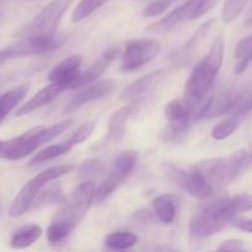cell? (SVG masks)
Returning <instances> with one entry per match:
<instances>
[{
  "label": "cell",
  "instance_id": "obj_24",
  "mask_svg": "<svg viewBox=\"0 0 252 252\" xmlns=\"http://www.w3.org/2000/svg\"><path fill=\"white\" fill-rule=\"evenodd\" d=\"M138 240V236L129 231H113L105 238V245L111 250H128L137 245Z\"/></svg>",
  "mask_w": 252,
  "mask_h": 252
},
{
  "label": "cell",
  "instance_id": "obj_8",
  "mask_svg": "<svg viewBox=\"0 0 252 252\" xmlns=\"http://www.w3.org/2000/svg\"><path fill=\"white\" fill-rule=\"evenodd\" d=\"M65 41V37L61 33L51 36H32L24 37L20 42L12 46L0 49V64L7 61L22 57L41 56L59 48Z\"/></svg>",
  "mask_w": 252,
  "mask_h": 252
},
{
  "label": "cell",
  "instance_id": "obj_20",
  "mask_svg": "<svg viewBox=\"0 0 252 252\" xmlns=\"http://www.w3.org/2000/svg\"><path fill=\"white\" fill-rule=\"evenodd\" d=\"M180 206V197L176 194H162L153 199V209L160 221L170 224L176 218Z\"/></svg>",
  "mask_w": 252,
  "mask_h": 252
},
{
  "label": "cell",
  "instance_id": "obj_3",
  "mask_svg": "<svg viewBox=\"0 0 252 252\" xmlns=\"http://www.w3.org/2000/svg\"><path fill=\"white\" fill-rule=\"evenodd\" d=\"M224 46L225 41L223 36H218L214 39L207 56H204V58L197 63L189 80L186 81L185 96L194 100H201L208 95L223 63Z\"/></svg>",
  "mask_w": 252,
  "mask_h": 252
},
{
  "label": "cell",
  "instance_id": "obj_28",
  "mask_svg": "<svg viewBox=\"0 0 252 252\" xmlns=\"http://www.w3.org/2000/svg\"><path fill=\"white\" fill-rule=\"evenodd\" d=\"M238 127L239 122L236 120H225L212 129V137L216 140H224L230 137Z\"/></svg>",
  "mask_w": 252,
  "mask_h": 252
},
{
  "label": "cell",
  "instance_id": "obj_38",
  "mask_svg": "<svg viewBox=\"0 0 252 252\" xmlns=\"http://www.w3.org/2000/svg\"><path fill=\"white\" fill-rule=\"evenodd\" d=\"M236 226H238V228L240 229V230L252 234V220L239 221V223L236 224Z\"/></svg>",
  "mask_w": 252,
  "mask_h": 252
},
{
  "label": "cell",
  "instance_id": "obj_40",
  "mask_svg": "<svg viewBox=\"0 0 252 252\" xmlns=\"http://www.w3.org/2000/svg\"><path fill=\"white\" fill-rule=\"evenodd\" d=\"M2 15H4V11H2V9H1V7H0V20H1Z\"/></svg>",
  "mask_w": 252,
  "mask_h": 252
},
{
  "label": "cell",
  "instance_id": "obj_32",
  "mask_svg": "<svg viewBox=\"0 0 252 252\" xmlns=\"http://www.w3.org/2000/svg\"><path fill=\"white\" fill-rule=\"evenodd\" d=\"M103 170V164L100 160H88V161L83 162L79 167V174L80 176L84 177H90V176H96V175H100Z\"/></svg>",
  "mask_w": 252,
  "mask_h": 252
},
{
  "label": "cell",
  "instance_id": "obj_11",
  "mask_svg": "<svg viewBox=\"0 0 252 252\" xmlns=\"http://www.w3.org/2000/svg\"><path fill=\"white\" fill-rule=\"evenodd\" d=\"M172 175H174V177H176L177 181L184 185V187L189 191V193L191 196L196 197V198L204 199L213 194V186L207 180L206 175L202 172V170L198 166H196L189 172L174 169L172 170Z\"/></svg>",
  "mask_w": 252,
  "mask_h": 252
},
{
  "label": "cell",
  "instance_id": "obj_10",
  "mask_svg": "<svg viewBox=\"0 0 252 252\" xmlns=\"http://www.w3.org/2000/svg\"><path fill=\"white\" fill-rule=\"evenodd\" d=\"M160 42L153 38L130 39L126 44L121 70L132 71L145 65L160 53Z\"/></svg>",
  "mask_w": 252,
  "mask_h": 252
},
{
  "label": "cell",
  "instance_id": "obj_12",
  "mask_svg": "<svg viewBox=\"0 0 252 252\" xmlns=\"http://www.w3.org/2000/svg\"><path fill=\"white\" fill-rule=\"evenodd\" d=\"M144 103V97H135L130 100V102L125 107L116 111L108 121V138L116 140V142L122 139L123 135L126 134V127H127L128 121L139 112Z\"/></svg>",
  "mask_w": 252,
  "mask_h": 252
},
{
  "label": "cell",
  "instance_id": "obj_14",
  "mask_svg": "<svg viewBox=\"0 0 252 252\" xmlns=\"http://www.w3.org/2000/svg\"><path fill=\"white\" fill-rule=\"evenodd\" d=\"M118 53H120V49L118 48H111L107 52L102 54L100 58L96 62H94L90 66H89L86 70L79 71V74L76 75L75 80L71 84L70 90H75V89L84 88V86L89 85V84L94 83L96 79L100 75H102L103 71L110 66V64L117 58Z\"/></svg>",
  "mask_w": 252,
  "mask_h": 252
},
{
  "label": "cell",
  "instance_id": "obj_37",
  "mask_svg": "<svg viewBox=\"0 0 252 252\" xmlns=\"http://www.w3.org/2000/svg\"><path fill=\"white\" fill-rule=\"evenodd\" d=\"M59 199H62V192L58 189H47L43 193V196L41 197V202L44 203H49V202H58Z\"/></svg>",
  "mask_w": 252,
  "mask_h": 252
},
{
  "label": "cell",
  "instance_id": "obj_26",
  "mask_svg": "<svg viewBox=\"0 0 252 252\" xmlns=\"http://www.w3.org/2000/svg\"><path fill=\"white\" fill-rule=\"evenodd\" d=\"M107 1L108 0H81L74 9L71 20H73V22H79L86 19Z\"/></svg>",
  "mask_w": 252,
  "mask_h": 252
},
{
  "label": "cell",
  "instance_id": "obj_31",
  "mask_svg": "<svg viewBox=\"0 0 252 252\" xmlns=\"http://www.w3.org/2000/svg\"><path fill=\"white\" fill-rule=\"evenodd\" d=\"M230 203L233 209L235 211L236 216L241 213H245L252 209V196L249 193L238 194V196L230 198Z\"/></svg>",
  "mask_w": 252,
  "mask_h": 252
},
{
  "label": "cell",
  "instance_id": "obj_23",
  "mask_svg": "<svg viewBox=\"0 0 252 252\" xmlns=\"http://www.w3.org/2000/svg\"><path fill=\"white\" fill-rule=\"evenodd\" d=\"M243 96L240 94L231 93V91H226V93L221 94L219 97H213L209 107L208 112H207L206 118H213L218 117V116L224 115V113L229 112L230 110H234L235 106L238 105L239 101L241 100Z\"/></svg>",
  "mask_w": 252,
  "mask_h": 252
},
{
  "label": "cell",
  "instance_id": "obj_41",
  "mask_svg": "<svg viewBox=\"0 0 252 252\" xmlns=\"http://www.w3.org/2000/svg\"><path fill=\"white\" fill-rule=\"evenodd\" d=\"M251 53H252V51H251Z\"/></svg>",
  "mask_w": 252,
  "mask_h": 252
},
{
  "label": "cell",
  "instance_id": "obj_17",
  "mask_svg": "<svg viewBox=\"0 0 252 252\" xmlns=\"http://www.w3.org/2000/svg\"><path fill=\"white\" fill-rule=\"evenodd\" d=\"M165 75H166V71L164 69H159V70H155L153 73H149L147 75L142 76V78L137 79L122 91L120 98L122 101H128L133 100L135 97H140L142 95L157 88L164 80Z\"/></svg>",
  "mask_w": 252,
  "mask_h": 252
},
{
  "label": "cell",
  "instance_id": "obj_34",
  "mask_svg": "<svg viewBox=\"0 0 252 252\" xmlns=\"http://www.w3.org/2000/svg\"><path fill=\"white\" fill-rule=\"evenodd\" d=\"M219 1H220V0H201L198 7H197L196 12H194L193 19H197V17L203 16V15L207 14L209 10L213 9V7L216 6V5L218 4Z\"/></svg>",
  "mask_w": 252,
  "mask_h": 252
},
{
  "label": "cell",
  "instance_id": "obj_30",
  "mask_svg": "<svg viewBox=\"0 0 252 252\" xmlns=\"http://www.w3.org/2000/svg\"><path fill=\"white\" fill-rule=\"evenodd\" d=\"M177 0H154L143 9V15L147 17H155L162 14L170 5L176 2Z\"/></svg>",
  "mask_w": 252,
  "mask_h": 252
},
{
  "label": "cell",
  "instance_id": "obj_25",
  "mask_svg": "<svg viewBox=\"0 0 252 252\" xmlns=\"http://www.w3.org/2000/svg\"><path fill=\"white\" fill-rule=\"evenodd\" d=\"M73 147H75V145H74L69 139L65 140V142L59 143V144L49 145V147H47L46 149L37 153V154L33 157V159L30 161V165L41 164V162H46V161H49V160L56 159V158L61 157V155L66 154V153H68Z\"/></svg>",
  "mask_w": 252,
  "mask_h": 252
},
{
  "label": "cell",
  "instance_id": "obj_36",
  "mask_svg": "<svg viewBox=\"0 0 252 252\" xmlns=\"http://www.w3.org/2000/svg\"><path fill=\"white\" fill-rule=\"evenodd\" d=\"M252 110V93L248 97H241V100L239 101L238 105L235 106L234 111L239 115H244V113L250 112Z\"/></svg>",
  "mask_w": 252,
  "mask_h": 252
},
{
  "label": "cell",
  "instance_id": "obj_4",
  "mask_svg": "<svg viewBox=\"0 0 252 252\" xmlns=\"http://www.w3.org/2000/svg\"><path fill=\"white\" fill-rule=\"evenodd\" d=\"M236 217L230 203V198H220L207 206L192 216L189 221V233L196 239H207L219 233L229 221Z\"/></svg>",
  "mask_w": 252,
  "mask_h": 252
},
{
  "label": "cell",
  "instance_id": "obj_16",
  "mask_svg": "<svg viewBox=\"0 0 252 252\" xmlns=\"http://www.w3.org/2000/svg\"><path fill=\"white\" fill-rule=\"evenodd\" d=\"M81 62L83 58L76 54L65 58L52 69L51 73L48 74L49 81L61 84L66 90H70L71 84L80 71Z\"/></svg>",
  "mask_w": 252,
  "mask_h": 252
},
{
  "label": "cell",
  "instance_id": "obj_21",
  "mask_svg": "<svg viewBox=\"0 0 252 252\" xmlns=\"http://www.w3.org/2000/svg\"><path fill=\"white\" fill-rule=\"evenodd\" d=\"M42 235V228L37 224H27L20 226L12 233L10 239V246L16 250L26 249L33 245Z\"/></svg>",
  "mask_w": 252,
  "mask_h": 252
},
{
  "label": "cell",
  "instance_id": "obj_13",
  "mask_svg": "<svg viewBox=\"0 0 252 252\" xmlns=\"http://www.w3.org/2000/svg\"><path fill=\"white\" fill-rule=\"evenodd\" d=\"M115 81L112 80H102L95 84H89L69 101L65 107V112H73V111L78 110V108L86 105V103L93 102L95 100H100V98L110 95L113 89H115Z\"/></svg>",
  "mask_w": 252,
  "mask_h": 252
},
{
  "label": "cell",
  "instance_id": "obj_39",
  "mask_svg": "<svg viewBox=\"0 0 252 252\" xmlns=\"http://www.w3.org/2000/svg\"><path fill=\"white\" fill-rule=\"evenodd\" d=\"M245 25H246V26H250V25H252V5H251L250 10H249V12H248V16H246Z\"/></svg>",
  "mask_w": 252,
  "mask_h": 252
},
{
  "label": "cell",
  "instance_id": "obj_35",
  "mask_svg": "<svg viewBox=\"0 0 252 252\" xmlns=\"http://www.w3.org/2000/svg\"><path fill=\"white\" fill-rule=\"evenodd\" d=\"M244 249V244L241 240H236V239H231V240H225L221 243L217 250L218 251H240Z\"/></svg>",
  "mask_w": 252,
  "mask_h": 252
},
{
  "label": "cell",
  "instance_id": "obj_1",
  "mask_svg": "<svg viewBox=\"0 0 252 252\" xmlns=\"http://www.w3.org/2000/svg\"><path fill=\"white\" fill-rule=\"evenodd\" d=\"M95 189L94 181L83 182L74 189L70 197L53 217L47 229V239L49 243H62L73 233L93 204Z\"/></svg>",
  "mask_w": 252,
  "mask_h": 252
},
{
  "label": "cell",
  "instance_id": "obj_19",
  "mask_svg": "<svg viewBox=\"0 0 252 252\" xmlns=\"http://www.w3.org/2000/svg\"><path fill=\"white\" fill-rule=\"evenodd\" d=\"M213 24H214V20H209V21L204 22L203 25L199 26V29L192 34L191 38L184 44V47L177 49L176 53H174L172 59H174L175 63L184 64V63H187V62H189V59H191L192 57H193V54L196 53L197 48L199 47V43L206 38L208 32L211 31Z\"/></svg>",
  "mask_w": 252,
  "mask_h": 252
},
{
  "label": "cell",
  "instance_id": "obj_18",
  "mask_svg": "<svg viewBox=\"0 0 252 252\" xmlns=\"http://www.w3.org/2000/svg\"><path fill=\"white\" fill-rule=\"evenodd\" d=\"M66 89L63 85L58 83H53L47 85L46 88L41 89L33 97L30 98L26 103H25L22 107H20L17 110L16 116L17 117H21V116L30 115L31 112L36 111L37 108H41L43 106L48 105L49 102H52L53 100H56L59 95H61L63 91H65Z\"/></svg>",
  "mask_w": 252,
  "mask_h": 252
},
{
  "label": "cell",
  "instance_id": "obj_15",
  "mask_svg": "<svg viewBox=\"0 0 252 252\" xmlns=\"http://www.w3.org/2000/svg\"><path fill=\"white\" fill-rule=\"evenodd\" d=\"M201 0H187L185 4H182L181 6H179L177 9H175L174 11L170 12L167 16L162 17L161 20H159L158 22L153 24L152 26H149L147 29V31L149 32H164L167 30L172 29L176 25H179L180 22H184L186 20H192L194 16V12H196L197 7H198Z\"/></svg>",
  "mask_w": 252,
  "mask_h": 252
},
{
  "label": "cell",
  "instance_id": "obj_22",
  "mask_svg": "<svg viewBox=\"0 0 252 252\" xmlns=\"http://www.w3.org/2000/svg\"><path fill=\"white\" fill-rule=\"evenodd\" d=\"M30 90V83L21 84L0 95V123L19 105Z\"/></svg>",
  "mask_w": 252,
  "mask_h": 252
},
{
  "label": "cell",
  "instance_id": "obj_5",
  "mask_svg": "<svg viewBox=\"0 0 252 252\" xmlns=\"http://www.w3.org/2000/svg\"><path fill=\"white\" fill-rule=\"evenodd\" d=\"M73 166L71 165H59V166H52L49 169L44 170V171L39 172L37 176L30 180L21 189L14 201L11 202L9 207V214L11 217H21L22 214L26 213L31 206L33 204L34 199L38 196L41 189L46 186L48 182L54 181V180L59 179V177L68 175L71 172Z\"/></svg>",
  "mask_w": 252,
  "mask_h": 252
},
{
  "label": "cell",
  "instance_id": "obj_33",
  "mask_svg": "<svg viewBox=\"0 0 252 252\" xmlns=\"http://www.w3.org/2000/svg\"><path fill=\"white\" fill-rule=\"evenodd\" d=\"M252 51V34L251 36L245 37V38L240 39L239 43L235 47V57L236 58L241 59L249 54Z\"/></svg>",
  "mask_w": 252,
  "mask_h": 252
},
{
  "label": "cell",
  "instance_id": "obj_6",
  "mask_svg": "<svg viewBox=\"0 0 252 252\" xmlns=\"http://www.w3.org/2000/svg\"><path fill=\"white\" fill-rule=\"evenodd\" d=\"M246 161H248V152L245 149H240L226 158L207 160L197 166L206 175L207 180L211 182L213 189L214 187L221 189L231 184L238 177V175L245 167Z\"/></svg>",
  "mask_w": 252,
  "mask_h": 252
},
{
  "label": "cell",
  "instance_id": "obj_27",
  "mask_svg": "<svg viewBox=\"0 0 252 252\" xmlns=\"http://www.w3.org/2000/svg\"><path fill=\"white\" fill-rule=\"evenodd\" d=\"M248 2L249 0H225L223 11H221V19H223L224 24H231L234 20L238 19Z\"/></svg>",
  "mask_w": 252,
  "mask_h": 252
},
{
  "label": "cell",
  "instance_id": "obj_7",
  "mask_svg": "<svg viewBox=\"0 0 252 252\" xmlns=\"http://www.w3.org/2000/svg\"><path fill=\"white\" fill-rule=\"evenodd\" d=\"M73 1L74 0H52L31 22L20 27L15 32V36L24 38L32 36H51L57 33L59 21Z\"/></svg>",
  "mask_w": 252,
  "mask_h": 252
},
{
  "label": "cell",
  "instance_id": "obj_29",
  "mask_svg": "<svg viewBox=\"0 0 252 252\" xmlns=\"http://www.w3.org/2000/svg\"><path fill=\"white\" fill-rule=\"evenodd\" d=\"M95 127H96L95 121H88V122L83 123V125H81L80 127H79L78 129L70 135L69 140H70L74 145H78L80 144V143L85 142V140L93 134Z\"/></svg>",
  "mask_w": 252,
  "mask_h": 252
},
{
  "label": "cell",
  "instance_id": "obj_2",
  "mask_svg": "<svg viewBox=\"0 0 252 252\" xmlns=\"http://www.w3.org/2000/svg\"><path fill=\"white\" fill-rule=\"evenodd\" d=\"M73 125V120L63 121L46 128L43 126L33 127L19 137L11 139H0V159L17 161L38 149L41 145L51 142L54 138L68 129Z\"/></svg>",
  "mask_w": 252,
  "mask_h": 252
},
{
  "label": "cell",
  "instance_id": "obj_9",
  "mask_svg": "<svg viewBox=\"0 0 252 252\" xmlns=\"http://www.w3.org/2000/svg\"><path fill=\"white\" fill-rule=\"evenodd\" d=\"M137 152H134V150H126L116 158L107 179L100 185L97 189H95L94 201H96L97 203L105 201L132 174L135 164H137Z\"/></svg>",
  "mask_w": 252,
  "mask_h": 252
}]
</instances>
